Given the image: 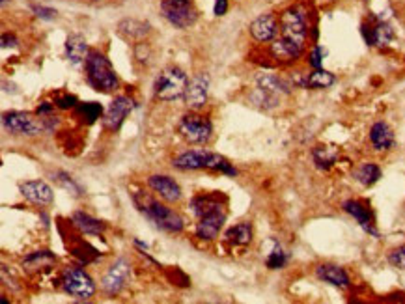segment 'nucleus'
<instances>
[{"instance_id":"obj_31","label":"nucleus","mask_w":405,"mask_h":304,"mask_svg":"<svg viewBox=\"0 0 405 304\" xmlns=\"http://www.w3.org/2000/svg\"><path fill=\"white\" fill-rule=\"evenodd\" d=\"M75 114H77V118H80V122H84L86 125H92V123H95L103 116V107L95 103V101L79 103L75 107Z\"/></svg>"},{"instance_id":"obj_13","label":"nucleus","mask_w":405,"mask_h":304,"mask_svg":"<svg viewBox=\"0 0 405 304\" xmlns=\"http://www.w3.org/2000/svg\"><path fill=\"white\" fill-rule=\"evenodd\" d=\"M278 30H280V21L271 11L258 15L256 19L251 23V26H248L252 40L258 41V43H271L278 36Z\"/></svg>"},{"instance_id":"obj_41","label":"nucleus","mask_w":405,"mask_h":304,"mask_svg":"<svg viewBox=\"0 0 405 304\" xmlns=\"http://www.w3.org/2000/svg\"><path fill=\"white\" fill-rule=\"evenodd\" d=\"M17 43H19V40L14 34H8V32L2 34V49H8V47L14 49V47H17Z\"/></svg>"},{"instance_id":"obj_42","label":"nucleus","mask_w":405,"mask_h":304,"mask_svg":"<svg viewBox=\"0 0 405 304\" xmlns=\"http://www.w3.org/2000/svg\"><path fill=\"white\" fill-rule=\"evenodd\" d=\"M135 245L139 246L140 251H148V245H146V243H142V241H139V239H135Z\"/></svg>"},{"instance_id":"obj_8","label":"nucleus","mask_w":405,"mask_h":304,"mask_svg":"<svg viewBox=\"0 0 405 304\" xmlns=\"http://www.w3.org/2000/svg\"><path fill=\"white\" fill-rule=\"evenodd\" d=\"M159 8L174 28L187 30L198 21V10L193 0H163Z\"/></svg>"},{"instance_id":"obj_29","label":"nucleus","mask_w":405,"mask_h":304,"mask_svg":"<svg viewBox=\"0 0 405 304\" xmlns=\"http://www.w3.org/2000/svg\"><path fill=\"white\" fill-rule=\"evenodd\" d=\"M252 236L254 231H252L251 222H239L224 234V239L233 246H247L252 243Z\"/></svg>"},{"instance_id":"obj_5","label":"nucleus","mask_w":405,"mask_h":304,"mask_svg":"<svg viewBox=\"0 0 405 304\" xmlns=\"http://www.w3.org/2000/svg\"><path fill=\"white\" fill-rule=\"evenodd\" d=\"M189 77L178 65H167L157 73L154 80V95L159 101L170 103L185 98L189 88Z\"/></svg>"},{"instance_id":"obj_25","label":"nucleus","mask_w":405,"mask_h":304,"mask_svg":"<svg viewBox=\"0 0 405 304\" xmlns=\"http://www.w3.org/2000/svg\"><path fill=\"white\" fill-rule=\"evenodd\" d=\"M23 265V269L26 273H40V271H47V269H53L56 265V256L53 254L51 251H38V252H32L25 258V260L21 261Z\"/></svg>"},{"instance_id":"obj_11","label":"nucleus","mask_w":405,"mask_h":304,"mask_svg":"<svg viewBox=\"0 0 405 304\" xmlns=\"http://www.w3.org/2000/svg\"><path fill=\"white\" fill-rule=\"evenodd\" d=\"M129 275H131V263L125 258H118L109 269L105 271L103 278H101V290L110 297L118 295L127 284Z\"/></svg>"},{"instance_id":"obj_24","label":"nucleus","mask_w":405,"mask_h":304,"mask_svg":"<svg viewBox=\"0 0 405 304\" xmlns=\"http://www.w3.org/2000/svg\"><path fill=\"white\" fill-rule=\"evenodd\" d=\"M370 142L376 152H389L394 147V131L389 123L376 122L370 129Z\"/></svg>"},{"instance_id":"obj_44","label":"nucleus","mask_w":405,"mask_h":304,"mask_svg":"<svg viewBox=\"0 0 405 304\" xmlns=\"http://www.w3.org/2000/svg\"><path fill=\"white\" fill-rule=\"evenodd\" d=\"M92 2H95V0H92Z\"/></svg>"},{"instance_id":"obj_33","label":"nucleus","mask_w":405,"mask_h":304,"mask_svg":"<svg viewBox=\"0 0 405 304\" xmlns=\"http://www.w3.org/2000/svg\"><path fill=\"white\" fill-rule=\"evenodd\" d=\"M53 182H55L58 187H62L65 192H70L71 196L79 198L84 194L83 187L75 182L73 177H71L68 172H62V170H56V172H53Z\"/></svg>"},{"instance_id":"obj_43","label":"nucleus","mask_w":405,"mask_h":304,"mask_svg":"<svg viewBox=\"0 0 405 304\" xmlns=\"http://www.w3.org/2000/svg\"><path fill=\"white\" fill-rule=\"evenodd\" d=\"M0 4H2V8H4V6L8 4V0H0Z\"/></svg>"},{"instance_id":"obj_2","label":"nucleus","mask_w":405,"mask_h":304,"mask_svg":"<svg viewBox=\"0 0 405 304\" xmlns=\"http://www.w3.org/2000/svg\"><path fill=\"white\" fill-rule=\"evenodd\" d=\"M133 201L137 209L159 230L167 234H182L185 228V222L178 211H174L172 207H168L163 201L155 200L154 196H149L148 192H135Z\"/></svg>"},{"instance_id":"obj_35","label":"nucleus","mask_w":405,"mask_h":304,"mask_svg":"<svg viewBox=\"0 0 405 304\" xmlns=\"http://www.w3.org/2000/svg\"><path fill=\"white\" fill-rule=\"evenodd\" d=\"M323 56H325V49L322 45H314V49L308 54V65L312 69H320L323 65Z\"/></svg>"},{"instance_id":"obj_39","label":"nucleus","mask_w":405,"mask_h":304,"mask_svg":"<svg viewBox=\"0 0 405 304\" xmlns=\"http://www.w3.org/2000/svg\"><path fill=\"white\" fill-rule=\"evenodd\" d=\"M55 103H49V101H41L40 107L36 108V114L40 116V118H43V116H51V114L55 112Z\"/></svg>"},{"instance_id":"obj_19","label":"nucleus","mask_w":405,"mask_h":304,"mask_svg":"<svg viewBox=\"0 0 405 304\" xmlns=\"http://www.w3.org/2000/svg\"><path fill=\"white\" fill-rule=\"evenodd\" d=\"M335 83H336V75L323 68L312 69L310 73H297L292 80L293 86H299V88H307V90L331 88Z\"/></svg>"},{"instance_id":"obj_7","label":"nucleus","mask_w":405,"mask_h":304,"mask_svg":"<svg viewBox=\"0 0 405 304\" xmlns=\"http://www.w3.org/2000/svg\"><path fill=\"white\" fill-rule=\"evenodd\" d=\"M60 284H62V290L65 293L77 300H90L95 295V290H98L92 276L84 269L73 267V265H70V267H65L62 271Z\"/></svg>"},{"instance_id":"obj_23","label":"nucleus","mask_w":405,"mask_h":304,"mask_svg":"<svg viewBox=\"0 0 405 304\" xmlns=\"http://www.w3.org/2000/svg\"><path fill=\"white\" fill-rule=\"evenodd\" d=\"M118 34L124 36L125 40L131 41H144L152 32V25L148 21L142 19H133V17H125L118 23Z\"/></svg>"},{"instance_id":"obj_6","label":"nucleus","mask_w":405,"mask_h":304,"mask_svg":"<svg viewBox=\"0 0 405 304\" xmlns=\"http://www.w3.org/2000/svg\"><path fill=\"white\" fill-rule=\"evenodd\" d=\"M178 132L185 142L194 144V146H206L213 137V123L211 120L198 114V110L183 114L178 123Z\"/></svg>"},{"instance_id":"obj_36","label":"nucleus","mask_w":405,"mask_h":304,"mask_svg":"<svg viewBox=\"0 0 405 304\" xmlns=\"http://www.w3.org/2000/svg\"><path fill=\"white\" fill-rule=\"evenodd\" d=\"M55 105L60 110H71V108L79 105V99L75 98V95H70V93H64V95H56Z\"/></svg>"},{"instance_id":"obj_30","label":"nucleus","mask_w":405,"mask_h":304,"mask_svg":"<svg viewBox=\"0 0 405 304\" xmlns=\"http://www.w3.org/2000/svg\"><path fill=\"white\" fill-rule=\"evenodd\" d=\"M353 176H355V179L361 183L362 187H372L379 182L383 172H381V168L377 167L376 162H362L361 167L357 168Z\"/></svg>"},{"instance_id":"obj_27","label":"nucleus","mask_w":405,"mask_h":304,"mask_svg":"<svg viewBox=\"0 0 405 304\" xmlns=\"http://www.w3.org/2000/svg\"><path fill=\"white\" fill-rule=\"evenodd\" d=\"M340 157V152L335 146H325V144H317L312 147V161L320 170H331Z\"/></svg>"},{"instance_id":"obj_18","label":"nucleus","mask_w":405,"mask_h":304,"mask_svg":"<svg viewBox=\"0 0 405 304\" xmlns=\"http://www.w3.org/2000/svg\"><path fill=\"white\" fill-rule=\"evenodd\" d=\"M148 185L167 204H178L182 200V187L178 185V182L174 177L167 176V174H154V176H149Z\"/></svg>"},{"instance_id":"obj_40","label":"nucleus","mask_w":405,"mask_h":304,"mask_svg":"<svg viewBox=\"0 0 405 304\" xmlns=\"http://www.w3.org/2000/svg\"><path fill=\"white\" fill-rule=\"evenodd\" d=\"M228 11V0H215V6H213V14L217 17H224Z\"/></svg>"},{"instance_id":"obj_15","label":"nucleus","mask_w":405,"mask_h":304,"mask_svg":"<svg viewBox=\"0 0 405 304\" xmlns=\"http://www.w3.org/2000/svg\"><path fill=\"white\" fill-rule=\"evenodd\" d=\"M224 222H226V209L208 213L198 219L196 226H194V236L200 241L217 239L221 230L224 228Z\"/></svg>"},{"instance_id":"obj_22","label":"nucleus","mask_w":405,"mask_h":304,"mask_svg":"<svg viewBox=\"0 0 405 304\" xmlns=\"http://www.w3.org/2000/svg\"><path fill=\"white\" fill-rule=\"evenodd\" d=\"M189 207H191V213L196 219H200V216L208 215V213L224 209L226 207V198L221 196L219 192H215V194H200V196H194L191 200V206Z\"/></svg>"},{"instance_id":"obj_26","label":"nucleus","mask_w":405,"mask_h":304,"mask_svg":"<svg viewBox=\"0 0 405 304\" xmlns=\"http://www.w3.org/2000/svg\"><path fill=\"white\" fill-rule=\"evenodd\" d=\"M71 224L80 231V234H86V236H101L107 230V224L94 216H90L88 213L84 211H75L71 215Z\"/></svg>"},{"instance_id":"obj_4","label":"nucleus","mask_w":405,"mask_h":304,"mask_svg":"<svg viewBox=\"0 0 405 304\" xmlns=\"http://www.w3.org/2000/svg\"><path fill=\"white\" fill-rule=\"evenodd\" d=\"M86 71V80L95 92L101 93H112L118 90L120 79L116 71H114L110 60L99 51H90L88 60L84 64Z\"/></svg>"},{"instance_id":"obj_37","label":"nucleus","mask_w":405,"mask_h":304,"mask_svg":"<svg viewBox=\"0 0 405 304\" xmlns=\"http://www.w3.org/2000/svg\"><path fill=\"white\" fill-rule=\"evenodd\" d=\"M32 11H34L36 17H40V19L43 21H53L56 19V15H58V11L53 10V8H47V6H32Z\"/></svg>"},{"instance_id":"obj_28","label":"nucleus","mask_w":405,"mask_h":304,"mask_svg":"<svg viewBox=\"0 0 405 304\" xmlns=\"http://www.w3.org/2000/svg\"><path fill=\"white\" fill-rule=\"evenodd\" d=\"M256 86L262 90H267V92L277 93V95H288L292 93L293 84L288 83V80L280 79L277 75L273 73H260L256 77Z\"/></svg>"},{"instance_id":"obj_14","label":"nucleus","mask_w":405,"mask_h":304,"mask_svg":"<svg viewBox=\"0 0 405 304\" xmlns=\"http://www.w3.org/2000/svg\"><path fill=\"white\" fill-rule=\"evenodd\" d=\"M209 98V75L208 73H198L194 79H191L189 88L185 92V105L191 110H202L208 105Z\"/></svg>"},{"instance_id":"obj_34","label":"nucleus","mask_w":405,"mask_h":304,"mask_svg":"<svg viewBox=\"0 0 405 304\" xmlns=\"http://www.w3.org/2000/svg\"><path fill=\"white\" fill-rule=\"evenodd\" d=\"M288 261H290V256H288V252L282 248L280 243H275L273 251L269 252V256H267V260H265L267 269H271V271L284 269V267L288 265Z\"/></svg>"},{"instance_id":"obj_38","label":"nucleus","mask_w":405,"mask_h":304,"mask_svg":"<svg viewBox=\"0 0 405 304\" xmlns=\"http://www.w3.org/2000/svg\"><path fill=\"white\" fill-rule=\"evenodd\" d=\"M389 261H391V265H394L396 269L405 271V246L392 251L391 254H389Z\"/></svg>"},{"instance_id":"obj_3","label":"nucleus","mask_w":405,"mask_h":304,"mask_svg":"<svg viewBox=\"0 0 405 304\" xmlns=\"http://www.w3.org/2000/svg\"><path fill=\"white\" fill-rule=\"evenodd\" d=\"M172 167L182 170V172L213 170V172H221L230 177L238 176V170L233 168L232 162H228V159H224L223 155L209 152L206 147H198V150H189V152L179 153L178 157L172 161Z\"/></svg>"},{"instance_id":"obj_20","label":"nucleus","mask_w":405,"mask_h":304,"mask_svg":"<svg viewBox=\"0 0 405 304\" xmlns=\"http://www.w3.org/2000/svg\"><path fill=\"white\" fill-rule=\"evenodd\" d=\"M316 276L322 282L335 285L338 290H349L351 288V278L346 273L344 267L336 263H322L316 267Z\"/></svg>"},{"instance_id":"obj_17","label":"nucleus","mask_w":405,"mask_h":304,"mask_svg":"<svg viewBox=\"0 0 405 304\" xmlns=\"http://www.w3.org/2000/svg\"><path fill=\"white\" fill-rule=\"evenodd\" d=\"M19 191L23 194L25 200H28L30 204L40 207H47L55 201V192L49 185L41 179H32V182H25L19 185Z\"/></svg>"},{"instance_id":"obj_16","label":"nucleus","mask_w":405,"mask_h":304,"mask_svg":"<svg viewBox=\"0 0 405 304\" xmlns=\"http://www.w3.org/2000/svg\"><path fill=\"white\" fill-rule=\"evenodd\" d=\"M344 211L347 215H351L357 221V224L361 226L362 230L372 237H379V231L376 228V219H374V213L366 204H362L361 200H346L342 204Z\"/></svg>"},{"instance_id":"obj_32","label":"nucleus","mask_w":405,"mask_h":304,"mask_svg":"<svg viewBox=\"0 0 405 304\" xmlns=\"http://www.w3.org/2000/svg\"><path fill=\"white\" fill-rule=\"evenodd\" d=\"M251 101L252 105H256V107L263 108V110H271V108L278 107V103H280V95L267 92V90H262L256 86V90L251 93Z\"/></svg>"},{"instance_id":"obj_10","label":"nucleus","mask_w":405,"mask_h":304,"mask_svg":"<svg viewBox=\"0 0 405 304\" xmlns=\"http://www.w3.org/2000/svg\"><path fill=\"white\" fill-rule=\"evenodd\" d=\"M2 123H4L6 131H10L11 135H25V137H36L40 135L41 131H45L43 120L38 122V120L28 112H19V110H14V112H6L2 116Z\"/></svg>"},{"instance_id":"obj_9","label":"nucleus","mask_w":405,"mask_h":304,"mask_svg":"<svg viewBox=\"0 0 405 304\" xmlns=\"http://www.w3.org/2000/svg\"><path fill=\"white\" fill-rule=\"evenodd\" d=\"M361 32L364 41L370 47H377V49H385L394 41V28L391 23H386L377 17H370L361 25Z\"/></svg>"},{"instance_id":"obj_1","label":"nucleus","mask_w":405,"mask_h":304,"mask_svg":"<svg viewBox=\"0 0 405 304\" xmlns=\"http://www.w3.org/2000/svg\"><path fill=\"white\" fill-rule=\"evenodd\" d=\"M280 30L278 36L271 41L273 58L282 64L295 62L303 56L308 41V19L307 11L301 6H290L278 15Z\"/></svg>"},{"instance_id":"obj_21","label":"nucleus","mask_w":405,"mask_h":304,"mask_svg":"<svg viewBox=\"0 0 405 304\" xmlns=\"http://www.w3.org/2000/svg\"><path fill=\"white\" fill-rule=\"evenodd\" d=\"M64 51H65V58L70 60V64L75 65V68H80V65L86 64L90 54V47L86 38L80 34H70L68 40L64 43Z\"/></svg>"},{"instance_id":"obj_12","label":"nucleus","mask_w":405,"mask_h":304,"mask_svg":"<svg viewBox=\"0 0 405 304\" xmlns=\"http://www.w3.org/2000/svg\"><path fill=\"white\" fill-rule=\"evenodd\" d=\"M133 108H135L133 99L127 98V95H116V98L110 101L109 107H107V110H105L103 116L105 129H109V131L112 132L118 131Z\"/></svg>"}]
</instances>
